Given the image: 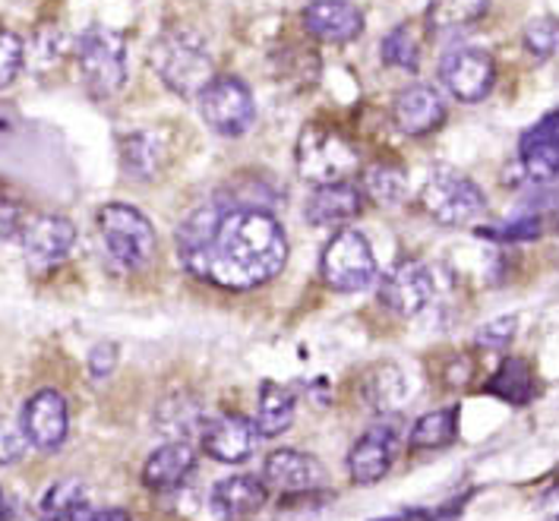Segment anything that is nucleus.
<instances>
[{
    "instance_id": "f257e3e1",
    "label": "nucleus",
    "mask_w": 559,
    "mask_h": 521,
    "mask_svg": "<svg viewBox=\"0 0 559 521\" xmlns=\"http://www.w3.org/2000/svg\"><path fill=\"white\" fill-rule=\"evenodd\" d=\"M288 262L285 228L269 209L231 205L215 240L187 269L218 288L247 291L272 282Z\"/></svg>"
},
{
    "instance_id": "f03ea898",
    "label": "nucleus",
    "mask_w": 559,
    "mask_h": 521,
    "mask_svg": "<svg viewBox=\"0 0 559 521\" xmlns=\"http://www.w3.org/2000/svg\"><path fill=\"white\" fill-rule=\"evenodd\" d=\"M148 58H152L155 73L162 76V83L177 95H200L215 80L203 35L183 26L158 35Z\"/></svg>"
},
{
    "instance_id": "7ed1b4c3",
    "label": "nucleus",
    "mask_w": 559,
    "mask_h": 521,
    "mask_svg": "<svg viewBox=\"0 0 559 521\" xmlns=\"http://www.w3.org/2000/svg\"><path fill=\"white\" fill-rule=\"evenodd\" d=\"M98 234L108 257L127 272L146 269L155 257V228L140 209L127 203H108L98 209Z\"/></svg>"
},
{
    "instance_id": "20e7f679",
    "label": "nucleus",
    "mask_w": 559,
    "mask_h": 521,
    "mask_svg": "<svg viewBox=\"0 0 559 521\" xmlns=\"http://www.w3.org/2000/svg\"><path fill=\"white\" fill-rule=\"evenodd\" d=\"M297 171L317 187L345 183L357 171V149L338 130L310 123L297 137Z\"/></svg>"
},
{
    "instance_id": "39448f33",
    "label": "nucleus",
    "mask_w": 559,
    "mask_h": 521,
    "mask_svg": "<svg viewBox=\"0 0 559 521\" xmlns=\"http://www.w3.org/2000/svg\"><path fill=\"white\" fill-rule=\"evenodd\" d=\"M76 63L92 95L108 98L127 80V42L108 26H88L76 42Z\"/></svg>"
},
{
    "instance_id": "423d86ee",
    "label": "nucleus",
    "mask_w": 559,
    "mask_h": 521,
    "mask_svg": "<svg viewBox=\"0 0 559 521\" xmlns=\"http://www.w3.org/2000/svg\"><path fill=\"white\" fill-rule=\"evenodd\" d=\"M420 203L440 225H468L474 218H480L487 209V200L472 177L452 171L445 165L430 171L420 190Z\"/></svg>"
},
{
    "instance_id": "0eeeda50",
    "label": "nucleus",
    "mask_w": 559,
    "mask_h": 521,
    "mask_svg": "<svg viewBox=\"0 0 559 521\" xmlns=\"http://www.w3.org/2000/svg\"><path fill=\"white\" fill-rule=\"evenodd\" d=\"M320 269L335 291H360L377 279V257L364 234L342 228L323 250Z\"/></svg>"
},
{
    "instance_id": "6e6552de",
    "label": "nucleus",
    "mask_w": 559,
    "mask_h": 521,
    "mask_svg": "<svg viewBox=\"0 0 559 521\" xmlns=\"http://www.w3.org/2000/svg\"><path fill=\"white\" fill-rule=\"evenodd\" d=\"M200 111L206 117L209 127L222 137H240L257 120L253 95L237 76H215L200 92Z\"/></svg>"
},
{
    "instance_id": "1a4fd4ad",
    "label": "nucleus",
    "mask_w": 559,
    "mask_h": 521,
    "mask_svg": "<svg viewBox=\"0 0 559 521\" xmlns=\"http://www.w3.org/2000/svg\"><path fill=\"white\" fill-rule=\"evenodd\" d=\"M440 80L459 102H484L497 83V63L484 48H452L440 60Z\"/></svg>"
},
{
    "instance_id": "9d476101",
    "label": "nucleus",
    "mask_w": 559,
    "mask_h": 521,
    "mask_svg": "<svg viewBox=\"0 0 559 521\" xmlns=\"http://www.w3.org/2000/svg\"><path fill=\"white\" fill-rule=\"evenodd\" d=\"M399 417H380L373 427H367L348 452V471L354 484H377L389 474L399 452Z\"/></svg>"
},
{
    "instance_id": "9b49d317",
    "label": "nucleus",
    "mask_w": 559,
    "mask_h": 521,
    "mask_svg": "<svg viewBox=\"0 0 559 521\" xmlns=\"http://www.w3.org/2000/svg\"><path fill=\"white\" fill-rule=\"evenodd\" d=\"M433 294H437L433 272L417 260L399 262L395 269H389V275L380 285V300L402 317L424 313L433 304Z\"/></svg>"
},
{
    "instance_id": "f8f14e48",
    "label": "nucleus",
    "mask_w": 559,
    "mask_h": 521,
    "mask_svg": "<svg viewBox=\"0 0 559 521\" xmlns=\"http://www.w3.org/2000/svg\"><path fill=\"white\" fill-rule=\"evenodd\" d=\"M23 434L29 439V446L41 452H55L63 446V439L70 434V411L67 399L58 389H41L35 392L26 407H23Z\"/></svg>"
},
{
    "instance_id": "ddd939ff",
    "label": "nucleus",
    "mask_w": 559,
    "mask_h": 521,
    "mask_svg": "<svg viewBox=\"0 0 559 521\" xmlns=\"http://www.w3.org/2000/svg\"><path fill=\"white\" fill-rule=\"evenodd\" d=\"M23 253L35 269H51L70 257L76 244V228L63 215H35L20 232Z\"/></svg>"
},
{
    "instance_id": "4468645a",
    "label": "nucleus",
    "mask_w": 559,
    "mask_h": 521,
    "mask_svg": "<svg viewBox=\"0 0 559 521\" xmlns=\"http://www.w3.org/2000/svg\"><path fill=\"white\" fill-rule=\"evenodd\" d=\"M519 162L528 180L540 187L559 183V111L544 115L519 143Z\"/></svg>"
},
{
    "instance_id": "2eb2a0df",
    "label": "nucleus",
    "mask_w": 559,
    "mask_h": 521,
    "mask_svg": "<svg viewBox=\"0 0 559 521\" xmlns=\"http://www.w3.org/2000/svg\"><path fill=\"white\" fill-rule=\"evenodd\" d=\"M265 487L285 493H307L317 490L325 481L323 462L310 452L297 449H275L263 462Z\"/></svg>"
},
{
    "instance_id": "dca6fc26",
    "label": "nucleus",
    "mask_w": 559,
    "mask_h": 521,
    "mask_svg": "<svg viewBox=\"0 0 559 521\" xmlns=\"http://www.w3.org/2000/svg\"><path fill=\"white\" fill-rule=\"evenodd\" d=\"M257 424L243 414H222L215 421H209L206 434H203V449L215 462L237 464L250 459L253 446H257Z\"/></svg>"
},
{
    "instance_id": "f3484780",
    "label": "nucleus",
    "mask_w": 559,
    "mask_h": 521,
    "mask_svg": "<svg viewBox=\"0 0 559 521\" xmlns=\"http://www.w3.org/2000/svg\"><path fill=\"white\" fill-rule=\"evenodd\" d=\"M269 499V487L257 474H231L212 487V509L225 521H243L257 516Z\"/></svg>"
},
{
    "instance_id": "a211bd4d",
    "label": "nucleus",
    "mask_w": 559,
    "mask_h": 521,
    "mask_svg": "<svg viewBox=\"0 0 559 521\" xmlns=\"http://www.w3.org/2000/svg\"><path fill=\"white\" fill-rule=\"evenodd\" d=\"M392 117H395V127L408 137H424L430 130H437L442 120H445V102L433 86H408L399 92L395 105H392Z\"/></svg>"
},
{
    "instance_id": "6ab92c4d",
    "label": "nucleus",
    "mask_w": 559,
    "mask_h": 521,
    "mask_svg": "<svg viewBox=\"0 0 559 521\" xmlns=\"http://www.w3.org/2000/svg\"><path fill=\"white\" fill-rule=\"evenodd\" d=\"M304 26L323 42L345 45L364 32V13L348 0H313L304 10Z\"/></svg>"
},
{
    "instance_id": "aec40b11",
    "label": "nucleus",
    "mask_w": 559,
    "mask_h": 521,
    "mask_svg": "<svg viewBox=\"0 0 559 521\" xmlns=\"http://www.w3.org/2000/svg\"><path fill=\"white\" fill-rule=\"evenodd\" d=\"M357 212H360V190L352 187L348 180L345 183L317 187V193L304 205V215H307L310 225H317V228H338V232L352 218H357Z\"/></svg>"
},
{
    "instance_id": "412c9836",
    "label": "nucleus",
    "mask_w": 559,
    "mask_h": 521,
    "mask_svg": "<svg viewBox=\"0 0 559 521\" xmlns=\"http://www.w3.org/2000/svg\"><path fill=\"white\" fill-rule=\"evenodd\" d=\"M197 467V449L190 442H165L143 464V484L148 490L165 493L180 487Z\"/></svg>"
},
{
    "instance_id": "4be33fe9",
    "label": "nucleus",
    "mask_w": 559,
    "mask_h": 521,
    "mask_svg": "<svg viewBox=\"0 0 559 521\" xmlns=\"http://www.w3.org/2000/svg\"><path fill=\"white\" fill-rule=\"evenodd\" d=\"M228 209H231V205L218 197V200H212V203H203L200 209H193V212L180 222V228H177V253H180L183 265L197 260L209 244L215 240L218 225H222V218H225Z\"/></svg>"
},
{
    "instance_id": "5701e85b",
    "label": "nucleus",
    "mask_w": 559,
    "mask_h": 521,
    "mask_svg": "<svg viewBox=\"0 0 559 521\" xmlns=\"http://www.w3.org/2000/svg\"><path fill=\"white\" fill-rule=\"evenodd\" d=\"M92 493L80 477L58 481L38 502V521H92Z\"/></svg>"
},
{
    "instance_id": "b1692460",
    "label": "nucleus",
    "mask_w": 559,
    "mask_h": 521,
    "mask_svg": "<svg viewBox=\"0 0 559 521\" xmlns=\"http://www.w3.org/2000/svg\"><path fill=\"white\" fill-rule=\"evenodd\" d=\"M155 427L168 436V442H190L193 436L203 439L209 421L200 402H193L187 395H175V399L162 402V407L155 411Z\"/></svg>"
},
{
    "instance_id": "393cba45",
    "label": "nucleus",
    "mask_w": 559,
    "mask_h": 521,
    "mask_svg": "<svg viewBox=\"0 0 559 521\" xmlns=\"http://www.w3.org/2000/svg\"><path fill=\"white\" fill-rule=\"evenodd\" d=\"M257 434L272 439L282 436L295 424V395L278 386V382H263V395H260V411H257Z\"/></svg>"
},
{
    "instance_id": "a878e982",
    "label": "nucleus",
    "mask_w": 559,
    "mask_h": 521,
    "mask_svg": "<svg viewBox=\"0 0 559 521\" xmlns=\"http://www.w3.org/2000/svg\"><path fill=\"white\" fill-rule=\"evenodd\" d=\"M364 399H367V405H373L380 414H392L395 407L408 399V382H405L399 367L383 364V367L370 370V377L364 379Z\"/></svg>"
},
{
    "instance_id": "bb28decb",
    "label": "nucleus",
    "mask_w": 559,
    "mask_h": 521,
    "mask_svg": "<svg viewBox=\"0 0 559 521\" xmlns=\"http://www.w3.org/2000/svg\"><path fill=\"white\" fill-rule=\"evenodd\" d=\"M487 392L502 399V402H509V405H528L534 399V377H531L528 364L519 360V357H509L500 370L490 377Z\"/></svg>"
},
{
    "instance_id": "cd10ccee",
    "label": "nucleus",
    "mask_w": 559,
    "mask_h": 521,
    "mask_svg": "<svg viewBox=\"0 0 559 521\" xmlns=\"http://www.w3.org/2000/svg\"><path fill=\"white\" fill-rule=\"evenodd\" d=\"M490 0H430L427 26L430 32H455L477 23L487 13Z\"/></svg>"
},
{
    "instance_id": "c85d7f7f",
    "label": "nucleus",
    "mask_w": 559,
    "mask_h": 521,
    "mask_svg": "<svg viewBox=\"0 0 559 521\" xmlns=\"http://www.w3.org/2000/svg\"><path fill=\"white\" fill-rule=\"evenodd\" d=\"M459 434V411L455 407H440V411H430L424 417H417V424L408 434V442L414 449H440L449 446Z\"/></svg>"
},
{
    "instance_id": "c756f323",
    "label": "nucleus",
    "mask_w": 559,
    "mask_h": 521,
    "mask_svg": "<svg viewBox=\"0 0 559 521\" xmlns=\"http://www.w3.org/2000/svg\"><path fill=\"white\" fill-rule=\"evenodd\" d=\"M165 162V145L155 133H133L123 140V168L133 177H155Z\"/></svg>"
},
{
    "instance_id": "7c9ffc66",
    "label": "nucleus",
    "mask_w": 559,
    "mask_h": 521,
    "mask_svg": "<svg viewBox=\"0 0 559 521\" xmlns=\"http://www.w3.org/2000/svg\"><path fill=\"white\" fill-rule=\"evenodd\" d=\"M364 193L380 205H399L408 197V177L395 165H373L364 171Z\"/></svg>"
},
{
    "instance_id": "2f4dec72",
    "label": "nucleus",
    "mask_w": 559,
    "mask_h": 521,
    "mask_svg": "<svg viewBox=\"0 0 559 521\" xmlns=\"http://www.w3.org/2000/svg\"><path fill=\"white\" fill-rule=\"evenodd\" d=\"M380 55H383V63L395 67V70H412L414 73L420 67V45H417V38L408 26H395L383 38Z\"/></svg>"
},
{
    "instance_id": "473e14b6",
    "label": "nucleus",
    "mask_w": 559,
    "mask_h": 521,
    "mask_svg": "<svg viewBox=\"0 0 559 521\" xmlns=\"http://www.w3.org/2000/svg\"><path fill=\"white\" fill-rule=\"evenodd\" d=\"M519 215H528L534 222H540V228L550 234L559 232V190L554 187H537L515 209Z\"/></svg>"
},
{
    "instance_id": "72a5a7b5",
    "label": "nucleus",
    "mask_w": 559,
    "mask_h": 521,
    "mask_svg": "<svg viewBox=\"0 0 559 521\" xmlns=\"http://www.w3.org/2000/svg\"><path fill=\"white\" fill-rule=\"evenodd\" d=\"M480 237H487V240H493V244H528V240H537V237H544V228H540V222H534L528 215H512V218H506L502 225H493V228H477Z\"/></svg>"
},
{
    "instance_id": "f704fd0d",
    "label": "nucleus",
    "mask_w": 559,
    "mask_h": 521,
    "mask_svg": "<svg viewBox=\"0 0 559 521\" xmlns=\"http://www.w3.org/2000/svg\"><path fill=\"white\" fill-rule=\"evenodd\" d=\"M525 48L534 58H550L559 48V20L554 16H540L525 26Z\"/></svg>"
},
{
    "instance_id": "c9c22d12",
    "label": "nucleus",
    "mask_w": 559,
    "mask_h": 521,
    "mask_svg": "<svg viewBox=\"0 0 559 521\" xmlns=\"http://www.w3.org/2000/svg\"><path fill=\"white\" fill-rule=\"evenodd\" d=\"M23 60H26L23 38L13 35L10 29H0V88H7L16 76H20Z\"/></svg>"
},
{
    "instance_id": "e433bc0d",
    "label": "nucleus",
    "mask_w": 559,
    "mask_h": 521,
    "mask_svg": "<svg viewBox=\"0 0 559 521\" xmlns=\"http://www.w3.org/2000/svg\"><path fill=\"white\" fill-rule=\"evenodd\" d=\"M515 329H519L515 317L490 319V322H484V325L477 329L474 342L480 347H487V351H500V347H506L515 339Z\"/></svg>"
},
{
    "instance_id": "4c0bfd02",
    "label": "nucleus",
    "mask_w": 559,
    "mask_h": 521,
    "mask_svg": "<svg viewBox=\"0 0 559 521\" xmlns=\"http://www.w3.org/2000/svg\"><path fill=\"white\" fill-rule=\"evenodd\" d=\"M26 446H29V439L23 434V427L7 421V417H0V467L20 462L26 455Z\"/></svg>"
},
{
    "instance_id": "58836bf2",
    "label": "nucleus",
    "mask_w": 559,
    "mask_h": 521,
    "mask_svg": "<svg viewBox=\"0 0 559 521\" xmlns=\"http://www.w3.org/2000/svg\"><path fill=\"white\" fill-rule=\"evenodd\" d=\"M115 367H118V345L105 342V345L92 347V354H88V377L102 382V379H108L115 374Z\"/></svg>"
},
{
    "instance_id": "ea45409f",
    "label": "nucleus",
    "mask_w": 559,
    "mask_h": 521,
    "mask_svg": "<svg viewBox=\"0 0 559 521\" xmlns=\"http://www.w3.org/2000/svg\"><path fill=\"white\" fill-rule=\"evenodd\" d=\"M16 228H20V209L10 203V200L0 197V240L13 237Z\"/></svg>"
},
{
    "instance_id": "a19ab883",
    "label": "nucleus",
    "mask_w": 559,
    "mask_h": 521,
    "mask_svg": "<svg viewBox=\"0 0 559 521\" xmlns=\"http://www.w3.org/2000/svg\"><path fill=\"white\" fill-rule=\"evenodd\" d=\"M0 521H20V506L3 487H0Z\"/></svg>"
},
{
    "instance_id": "79ce46f5",
    "label": "nucleus",
    "mask_w": 559,
    "mask_h": 521,
    "mask_svg": "<svg viewBox=\"0 0 559 521\" xmlns=\"http://www.w3.org/2000/svg\"><path fill=\"white\" fill-rule=\"evenodd\" d=\"M92 521H133L130 519V512H123V509H102V512H95Z\"/></svg>"
}]
</instances>
